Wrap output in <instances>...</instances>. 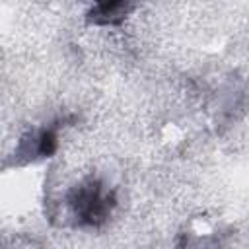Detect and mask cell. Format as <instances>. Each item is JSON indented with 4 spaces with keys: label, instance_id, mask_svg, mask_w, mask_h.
<instances>
[{
    "label": "cell",
    "instance_id": "2",
    "mask_svg": "<svg viewBox=\"0 0 249 249\" xmlns=\"http://www.w3.org/2000/svg\"><path fill=\"white\" fill-rule=\"evenodd\" d=\"M60 123L62 121L51 123L37 132H27L25 136H21L16 150V160H21V163H25L35 158H51L58 148V130L62 126Z\"/></svg>",
    "mask_w": 249,
    "mask_h": 249
},
{
    "label": "cell",
    "instance_id": "3",
    "mask_svg": "<svg viewBox=\"0 0 249 249\" xmlns=\"http://www.w3.org/2000/svg\"><path fill=\"white\" fill-rule=\"evenodd\" d=\"M132 8H134V4H130V2H97L88 10L86 21L93 23V25L117 27L126 19V16L132 12Z\"/></svg>",
    "mask_w": 249,
    "mask_h": 249
},
{
    "label": "cell",
    "instance_id": "1",
    "mask_svg": "<svg viewBox=\"0 0 249 249\" xmlns=\"http://www.w3.org/2000/svg\"><path fill=\"white\" fill-rule=\"evenodd\" d=\"M64 200L74 218V224L80 228L103 226L117 206L115 191L105 187V183L95 177H86L84 181L74 185L66 193Z\"/></svg>",
    "mask_w": 249,
    "mask_h": 249
}]
</instances>
